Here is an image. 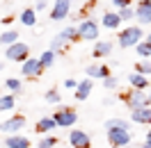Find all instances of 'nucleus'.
<instances>
[{"mask_svg":"<svg viewBox=\"0 0 151 148\" xmlns=\"http://www.w3.org/2000/svg\"><path fill=\"white\" fill-rule=\"evenodd\" d=\"M142 37H144V32H142V25H128L126 30H122V34H119V46L122 48H133L142 43Z\"/></svg>","mask_w":151,"mask_h":148,"instance_id":"1","label":"nucleus"},{"mask_svg":"<svg viewBox=\"0 0 151 148\" xmlns=\"http://www.w3.org/2000/svg\"><path fill=\"white\" fill-rule=\"evenodd\" d=\"M108 141L114 148H124L133 141V132L131 130H122V128H112V130H108Z\"/></svg>","mask_w":151,"mask_h":148,"instance_id":"2","label":"nucleus"},{"mask_svg":"<svg viewBox=\"0 0 151 148\" xmlns=\"http://www.w3.org/2000/svg\"><path fill=\"white\" fill-rule=\"evenodd\" d=\"M30 46L28 43H23V41H16L14 46H9L7 50H5V59H12V62H25V59H30Z\"/></svg>","mask_w":151,"mask_h":148,"instance_id":"3","label":"nucleus"},{"mask_svg":"<svg viewBox=\"0 0 151 148\" xmlns=\"http://www.w3.org/2000/svg\"><path fill=\"white\" fill-rule=\"evenodd\" d=\"M78 32H80V39L83 41H99V23L92 18H85L80 21V25H78Z\"/></svg>","mask_w":151,"mask_h":148,"instance_id":"4","label":"nucleus"},{"mask_svg":"<svg viewBox=\"0 0 151 148\" xmlns=\"http://www.w3.org/2000/svg\"><path fill=\"white\" fill-rule=\"evenodd\" d=\"M53 121L57 123V128H71L76 121H78V114L76 110H69V107H62L53 114Z\"/></svg>","mask_w":151,"mask_h":148,"instance_id":"5","label":"nucleus"},{"mask_svg":"<svg viewBox=\"0 0 151 148\" xmlns=\"http://www.w3.org/2000/svg\"><path fill=\"white\" fill-rule=\"evenodd\" d=\"M25 128V116H12V119L0 123V132H12V134H21V130Z\"/></svg>","mask_w":151,"mask_h":148,"instance_id":"6","label":"nucleus"},{"mask_svg":"<svg viewBox=\"0 0 151 148\" xmlns=\"http://www.w3.org/2000/svg\"><path fill=\"white\" fill-rule=\"evenodd\" d=\"M41 71H44V66L39 62V57L37 59H25V62L21 64V75H23V78H39Z\"/></svg>","mask_w":151,"mask_h":148,"instance_id":"7","label":"nucleus"},{"mask_svg":"<svg viewBox=\"0 0 151 148\" xmlns=\"http://www.w3.org/2000/svg\"><path fill=\"white\" fill-rule=\"evenodd\" d=\"M71 9V0H55L50 7V18L53 21H64Z\"/></svg>","mask_w":151,"mask_h":148,"instance_id":"8","label":"nucleus"},{"mask_svg":"<svg viewBox=\"0 0 151 148\" xmlns=\"http://www.w3.org/2000/svg\"><path fill=\"white\" fill-rule=\"evenodd\" d=\"M69 144L73 148H89L92 146V139H89V134L83 132V130H71V132H69Z\"/></svg>","mask_w":151,"mask_h":148,"instance_id":"9","label":"nucleus"},{"mask_svg":"<svg viewBox=\"0 0 151 148\" xmlns=\"http://www.w3.org/2000/svg\"><path fill=\"white\" fill-rule=\"evenodd\" d=\"M135 18L140 21L142 25H149L151 23V0H140L137 7H135Z\"/></svg>","mask_w":151,"mask_h":148,"instance_id":"10","label":"nucleus"},{"mask_svg":"<svg viewBox=\"0 0 151 148\" xmlns=\"http://www.w3.org/2000/svg\"><path fill=\"white\" fill-rule=\"evenodd\" d=\"M126 105L133 110H140V107H149V98H147V93L144 91H133L128 98H126Z\"/></svg>","mask_w":151,"mask_h":148,"instance_id":"11","label":"nucleus"},{"mask_svg":"<svg viewBox=\"0 0 151 148\" xmlns=\"http://www.w3.org/2000/svg\"><path fill=\"white\" fill-rule=\"evenodd\" d=\"M92 89H94V80L92 78H85L78 82V89H76V100H87L92 96Z\"/></svg>","mask_w":151,"mask_h":148,"instance_id":"12","label":"nucleus"},{"mask_svg":"<svg viewBox=\"0 0 151 148\" xmlns=\"http://www.w3.org/2000/svg\"><path fill=\"white\" fill-rule=\"evenodd\" d=\"M101 23H103V28H108V30H117L124 21H122V16H119V11H105Z\"/></svg>","mask_w":151,"mask_h":148,"instance_id":"13","label":"nucleus"},{"mask_svg":"<svg viewBox=\"0 0 151 148\" xmlns=\"http://www.w3.org/2000/svg\"><path fill=\"white\" fill-rule=\"evenodd\" d=\"M128 82H131V87L135 89V91H144V89L149 87V78L135 71V73H131V75H128Z\"/></svg>","mask_w":151,"mask_h":148,"instance_id":"14","label":"nucleus"},{"mask_svg":"<svg viewBox=\"0 0 151 148\" xmlns=\"http://www.w3.org/2000/svg\"><path fill=\"white\" fill-rule=\"evenodd\" d=\"M55 128H57V123L53 121V116H41L37 121V125H35V130H37L39 134H48V132H53Z\"/></svg>","mask_w":151,"mask_h":148,"instance_id":"15","label":"nucleus"},{"mask_svg":"<svg viewBox=\"0 0 151 148\" xmlns=\"http://www.w3.org/2000/svg\"><path fill=\"white\" fill-rule=\"evenodd\" d=\"M131 121L142 123V125L151 123V107H140V110H133V112H131Z\"/></svg>","mask_w":151,"mask_h":148,"instance_id":"16","label":"nucleus"},{"mask_svg":"<svg viewBox=\"0 0 151 148\" xmlns=\"http://www.w3.org/2000/svg\"><path fill=\"white\" fill-rule=\"evenodd\" d=\"M5 146L7 148H30V139L23 134H9L5 139Z\"/></svg>","mask_w":151,"mask_h":148,"instance_id":"17","label":"nucleus"},{"mask_svg":"<svg viewBox=\"0 0 151 148\" xmlns=\"http://www.w3.org/2000/svg\"><path fill=\"white\" fill-rule=\"evenodd\" d=\"M87 78H101V80H105V78H110V71H108V66H99V64H89L85 68Z\"/></svg>","mask_w":151,"mask_h":148,"instance_id":"18","label":"nucleus"},{"mask_svg":"<svg viewBox=\"0 0 151 148\" xmlns=\"http://www.w3.org/2000/svg\"><path fill=\"white\" fill-rule=\"evenodd\" d=\"M21 23L25 28H35L37 25V11H35V7H28V9L21 11Z\"/></svg>","mask_w":151,"mask_h":148,"instance_id":"19","label":"nucleus"},{"mask_svg":"<svg viewBox=\"0 0 151 148\" xmlns=\"http://www.w3.org/2000/svg\"><path fill=\"white\" fill-rule=\"evenodd\" d=\"M112 53V41H96L94 43V57H105Z\"/></svg>","mask_w":151,"mask_h":148,"instance_id":"20","label":"nucleus"},{"mask_svg":"<svg viewBox=\"0 0 151 148\" xmlns=\"http://www.w3.org/2000/svg\"><path fill=\"white\" fill-rule=\"evenodd\" d=\"M16 41H19V32H16V30H7V32H2V34H0V43H2V46H14V43H16Z\"/></svg>","mask_w":151,"mask_h":148,"instance_id":"21","label":"nucleus"},{"mask_svg":"<svg viewBox=\"0 0 151 148\" xmlns=\"http://www.w3.org/2000/svg\"><path fill=\"white\" fill-rule=\"evenodd\" d=\"M60 37L64 39V41H76V39H80V32H78L76 25H69V28H64L60 32Z\"/></svg>","mask_w":151,"mask_h":148,"instance_id":"22","label":"nucleus"},{"mask_svg":"<svg viewBox=\"0 0 151 148\" xmlns=\"http://www.w3.org/2000/svg\"><path fill=\"white\" fill-rule=\"evenodd\" d=\"M112 128H122V130H131V123L124 119H108L105 121V130H112Z\"/></svg>","mask_w":151,"mask_h":148,"instance_id":"23","label":"nucleus"},{"mask_svg":"<svg viewBox=\"0 0 151 148\" xmlns=\"http://www.w3.org/2000/svg\"><path fill=\"white\" fill-rule=\"evenodd\" d=\"M57 59V53H53V50H46V53H41L39 55V62H41V66L44 68H48V66H53Z\"/></svg>","mask_w":151,"mask_h":148,"instance_id":"24","label":"nucleus"},{"mask_svg":"<svg viewBox=\"0 0 151 148\" xmlns=\"http://www.w3.org/2000/svg\"><path fill=\"white\" fill-rule=\"evenodd\" d=\"M16 107V98L14 96H0V112H7Z\"/></svg>","mask_w":151,"mask_h":148,"instance_id":"25","label":"nucleus"},{"mask_svg":"<svg viewBox=\"0 0 151 148\" xmlns=\"http://www.w3.org/2000/svg\"><path fill=\"white\" fill-rule=\"evenodd\" d=\"M55 146H57V137H53V134H44L37 144V148H55Z\"/></svg>","mask_w":151,"mask_h":148,"instance_id":"26","label":"nucleus"},{"mask_svg":"<svg viewBox=\"0 0 151 148\" xmlns=\"http://www.w3.org/2000/svg\"><path fill=\"white\" fill-rule=\"evenodd\" d=\"M5 87H7V89H9L12 93H14V96L23 91V84H21V80H19V78H9V80L5 82Z\"/></svg>","mask_w":151,"mask_h":148,"instance_id":"27","label":"nucleus"},{"mask_svg":"<svg viewBox=\"0 0 151 148\" xmlns=\"http://www.w3.org/2000/svg\"><path fill=\"white\" fill-rule=\"evenodd\" d=\"M135 50H137V55H140V57L149 59V57H151V41H142V43H137Z\"/></svg>","mask_w":151,"mask_h":148,"instance_id":"28","label":"nucleus"},{"mask_svg":"<svg viewBox=\"0 0 151 148\" xmlns=\"http://www.w3.org/2000/svg\"><path fill=\"white\" fill-rule=\"evenodd\" d=\"M66 46V41L62 37H60V34H57L55 39H53V41H50V48H48V50H53V53H60V50H62V48Z\"/></svg>","mask_w":151,"mask_h":148,"instance_id":"29","label":"nucleus"},{"mask_svg":"<svg viewBox=\"0 0 151 148\" xmlns=\"http://www.w3.org/2000/svg\"><path fill=\"white\" fill-rule=\"evenodd\" d=\"M60 100H62V96H60V91H57V89H50V91H46V102H50V105H57Z\"/></svg>","mask_w":151,"mask_h":148,"instance_id":"30","label":"nucleus"},{"mask_svg":"<svg viewBox=\"0 0 151 148\" xmlns=\"http://www.w3.org/2000/svg\"><path fill=\"white\" fill-rule=\"evenodd\" d=\"M137 73H142V75H147V78H149V75H151V62H147V59L137 62Z\"/></svg>","mask_w":151,"mask_h":148,"instance_id":"31","label":"nucleus"},{"mask_svg":"<svg viewBox=\"0 0 151 148\" xmlns=\"http://www.w3.org/2000/svg\"><path fill=\"white\" fill-rule=\"evenodd\" d=\"M119 16H122V21L126 23V21L135 18V9H133V7H124V9H119Z\"/></svg>","mask_w":151,"mask_h":148,"instance_id":"32","label":"nucleus"},{"mask_svg":"<svg viewBox=\"0 0 151 148\" xmlns=\"http://www.w3.org/2000/svg\"><path fill=\"white\" fill-rule=\"evenodd\" d=\"M103 87H105V89H114V87H117V80L110 75V78H105V80H103Z\"/></svg>","mask_w":151,"mask_h":148,"instance_id":"33","label":"nucleus"},{"mask_svg":"<svg viewBox=\"0 0 151 148\" xmlns=\"http://www.w3.org/2000/svg\"><path fill=\"white\" fill-rule=\"evenodd\" d=\"M48 7V0H37L35 2V11H44Z\"/></svg>","mask_w":151,"mask_h":148,"instance_id":"34","label":"nucleus"},{"mask_svg":"<svg viewBox=\"0 0 151 148\" xmlns=\"http://www.w3.org/2000/svg\"><path fill=\"white\" fill-rule=\"evenodd\" d=\"M114 7H119V9H124V7H131V0H112Z\"/></svg>","mask_w":151,"mask_h":148,"instance_id":"35","label":"nucleus"},{"mask_svg":"<svg viewBox=\"0 0 151 148\" xmlns=\"http://www.w3.org/2000/svg\"><path fill=\"white\" fill-rule=\"evenodd\" d=\"M64 87L66 89H78V82H76L73 78H69V80H64Z\"/></svg>","mask_w":151,"mask_h":148,"instance_id":"36","label":"nucleus"},{"mask_svg":"<svg viewBox=\"0 0 151 148\" xmlns=\"http://www.w3.org/2000/svg\"><path fill=\"white\" fill-rule=\"evenodd\" d=\"M140 148H151V141H144V144H142Z\"/></svg>","mask_w":151,"mask_h":148,"instance_id":"37","label":"nucleus"},{"mask_svg":"<svg viewBox=\"0 0 151 148\" xmlns=\"http://www.w3.org/2000/svg\"><path fill=\"white\" fill-rule=\"evenodd\" d=\"M144 141H151V128H149V132H147V139Z\"/></svg>","mask_w":151,"mask_h":148,"instance_id":"38","label":"nucleus"},{"mask_svg":"<svg viewBox=\"0 0 151 148\" xmlns=\"http://www.w3.org/2000/svg\"><path fill=\"white\" fill-rule=\"evenodd\" d=\"M147 98H149V107H151V91H149V96H147Z\"/></svg>","mask_w":151,"mask_h":148,"instance_id":"39","label":"nucleus"},{"mask_svg":"<svg viewBox=\"0 0 151 148\" xmlns=\"http://www.w3.org/2000/svg\"><path fill=\"white\" fill-rule=\"evenodd\" d=\"M2 68H5V64H2V62H0V71H2Z\"/></svg>","mask_w":151,"mask_h":148,"instance_id":"40","label":"nucleus"},{"mask_svg":"<svg viewBox=\"0 0 151 148\" xmlns=\"http://www.w3.org/2000/svg\"><path fill=\"white\" fill-rule=\"evenodd\" d=\"M147 41H151V32H149V37H147Z\"/></svg>","mask_w":151,"mask_h":148,"instance_id":"41","label":"nucleus"},{"mask_svg":"<svg viewBox=\"0 0 151 148\" xmlns=\"http://www.w3.org/2000/svg\"><path fill=\"white\" fill-rule=\"evenodd\" d=\"M89 2H96V0H89Z\"/></svg>","mask_w":151,"mask_h":148,"instance_id":"42","label":"nucleus"}]
</instances>
